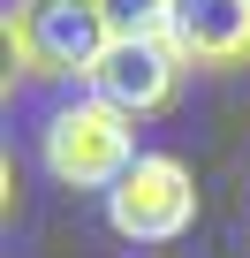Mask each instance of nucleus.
<instances>
[{
  "instance_id": "1",
  "label": "nucleus",
  "mask_w": 250,
  "mask_h": 258,
  "mask_svg": "<svg viewBox=\"0 0 250 258\" xmlns=\"http://www.w3.org/2000/svg\"><path fill=\"white\" fill-rule=\"evenodd\" d=\"M106 46H114L106 0H8V61L31 84L91 76Z\"/></svg>"
},
{
  "instance_id": "2",
  "label": "nucleus",
  "mask_w": 250,
  "mask_h": 258,
  "mask_svg": "<svg viewBox=\"0 0 250 258\" xmlns=\"http://www.w3.org/2000/svg\"><path fill=\"white\" fill-rule=\"evenodd\" d=\"M38 152L53 167V182L68 190H114L129 175L137 145H129V114L106 106V99H76V106H53L46 129H38Z\"/></svg>"
},
{
  "instance_id": "3",
  "label": "nucleus",
  "mask_w": 250,
  "mask_h": 258,
  "mask_svg": "<svg viewBox=\"0 0 250 258\" xmlns=\"http://www.w3.org/2000/svg\"><path fill=\"white\" fill-rule=\"evenodd\" d=\"M106 220L129 235V243H175L197 220V182L175 152H137L129 175L106 190Z\"/></svg>"
},
{
  "instance_id": "4",
  "label": "nucleus",
  "mask_w": 250,
  "mask_h": 258,
  "mask_svg": "<svg viewBox=\"0 0 250 258\" xmlns=\"http://www.w3.org/2000/svg\"><path fill=\"white\" fill-rule=\"evenodd\" d=\"M182 69H190V61L175 53V38H167V31H144V38H114L84 84H91V99H106V106H121V114L137 121V114L175 106Z\"/></svg>"
},
{
  "instance_id": "5",
  "label": "nucleus",
  "mask_w": 250,
  "mask_h": 258,
  "mask_svg": "<svg viewBox=\"0 0 250 258\" xmlns=\"http://www.w3.org/2000/svg\"><path fill=\"white\" fill-rule=\"evenodd\" d=\"M167 38L197 76L250 69V0H167Z\"/></svg>"
},
{
  "instance_id": "6",
  "label": "nucleus",
  "mask_w": 250,
  "mask_h": 258,
  "mask_svg": "<svg viewBox=\"0 0 250 258\" xmlns=\"http://www.w3.org/2000/svg\"><path fill=\"white\" fill-rule=\"evenodd\" d=\"M106 23H114V38L167 31V0H106Z\"/></svg>"
}]
</instances>
